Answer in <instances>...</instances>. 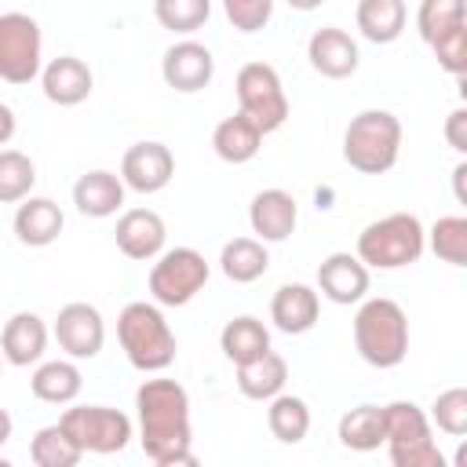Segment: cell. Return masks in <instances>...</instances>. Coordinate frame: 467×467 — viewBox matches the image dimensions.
I'll list each match as a JSON object with an SVG mask.
<instances>
[{"mask_svg":"<svg viewBox=\"0 0 467 467\" xmlns=\"http://www.w3.org/2000/svg\"><path fill=\"white\" fill-rule=\"evenodd\" d=\"M161 77L168 88L182 91V95H193V91H204L215 77V55L201 44V40H175L164 58H161Z\"/></svg>","mask_w":467,"mask_h":467,"instance_id":"obj_11","label":"cell"},{"mask_svg":"<svg viewBox=\"0 0 467 467\" xmlns=\"http://www.w3.org/2000/svg\"><path fill=\"white\" fill-rule=\"evenodd\" d=\"M29 460L36 467H77L84 460V449L62 431V423H47L29 441Z\"/></svg>","mask_w":467,"mask_h":467,"instance_id":"obj_31","label":"cell"},{"mask_svg":"<svg viewBox=\"0 0 467 467\" xmlns=\"http://www.w3.org/2000/svg\"><path fill=\"white\" fill-rule=\"evenodd\" d=\"M223 15L237 33H259L274 18V0H223Z\"/></svg>","mask_w":467,"mask_h":467,"instance_id":"obj_38","label":"cell"},{"mask_svg":"<svg viewBox=\"0 0 467 467\" xmlns=\"http://www.w3.org/2000/svg\"><path fill=\"white\" fill-rule=\"evenodd\" d=\"M62 431L88 452L95 456H113V452H124L128 441L135 438V427H131V416L113 409V405H73L58 416Z\"/></svg>","mask_w":467,"mask_h":467,"instance_id":"obj_7","label":"cell"},{"mask_svg":"<svg viewBox=\"0 0 467 467\" xmlns=\"http://www.w3.org/2000/svg\"><path fill=\"white\" fill-rule=\"evenodd\" d=\"M445 142L456 150V153H467V109L456 106L449 117H445Z\"/></svg>","mask_w":467,"mask_h":467,"instance_id":"obj_40","label":"cell"},{"mask_svg":"<svg viewBox=\"0 0 467 467\" xmlns=\"http://www.w3.org/2000/svg\"><path fill=\"white\" fill-rule=\"evenodd\" d=\"M40 88H44V99L55 106H80L91 95L95 77H91V66L84 58L58 55L40 69Z\"/></svg>","mask_w":467,"mask_h":467,"instance_id":"obj_19","label":"cell"},{"mask_svg":"<svg viewBox=\"0 0 467 467\" xmlns=\"http://www.w3.org/2000/svg\"><path fill=\"white\" fill-rule=\"evenodd\" d=\"M208 277H212L208 259L190 244H175L153 259L146 288L157 306H186L197 292H204Z\"/></svg>","mask_w":467,"mask_h":467,"instance_id":"obj_6","label":"cell"},{"mask_svg":"<svg viewBox=\"0 0 467 467\" xmlns=\"http://www.w3.org/2000/svg\"><path fill=\"white\" fill-rule=\"evenodd\" d=\"M358 29L372 44H394L405 33V0H358Z\"/></svg>","mask_w":467,"mask_h":467,"instance_id":"obj_28","label":"cell"},{"mask_svg":"<svg viewBox=\"0 0 467 467\" xmlns=\"http://www.w3.org/2000/svg\"><path fill=\"white\" fill-rule=\"evenodd\" d=\"M124 179L109 168H91L73 182V204L88 219H109L124 208Z\"/></svg>","mask_w":467,"mask_h":467,"instance_id":"obj_20","label":"cell"},{"mask_svg":"<svg viewBox=\"0 0 467 467\" xmlns=\"http://www.w3.org/2000/svg\"><path fill=\"white\" fill-rule=\"evenodd\" d=\"M237 368V390L248 398V401H270L274 394L285 390L288 383V361L270 347L266 354L244 361V365H234Z\"/></svg>","mask_w":467,"mask_h":467,"instance_id":"obj_23","label":"cell"},{"mask_svg":"<svg viewBox=\"0 0 467 467\" xmlns=\"http://www.w3.org/2000/svg\"><path fill=\"white\" fill-rule=\"evenodd\" d=\"M62 226H66L62 208H58L51 197H33V193L18 201L15 219H11L15 237H18L22 244H29V248H47V244H55L58 234H62Z\"/></svg>","mask_w":467,"mask_h":467,"instance_id":"obj_21","label":"cell"},{"mask_svg":"<svg viewBox=\"0 0 467 467\" xmlns=\"http://www.w3.org/2000/svg\"><path fill=\"white\" fill-rule=\"evenodd\" d=\"M153 18L168 33L190 36L212 18V0H153Z\"/></svg>","mask_w":467,"mask_h":467,"instance_id":"obj_34","label":"cell"},{"mask_svg":"<svg viewBox=\"0 0 467 467\" xmlns=\"http://www.w3.org/2000/svg\"><path fill=\"white\" fill-rule=\"evenodd\" d=\"M44 69V33L40 22L26 11L0 15V80L29 84Z\"/></svg>","mask_w":467,"mask_h":467,"instance_id":"obj_9","label":"cell"},{"mask_svg":"<svg viewBox=\"0 0 467 467\" xmlns=\"http://www.w3.org/2000/svg\"><path fill=\"white\" fill-rule=\"evenodd\" d=\"M175 175V157L164 142H135L120 157V179L135 193H161Z\"/></svg>","mask_w":467,"mask_h":467,"instance_id":"obj_12","label":"cell"},{"mask_svg":"<svg viewBox=\"0 0 467 467\" xmlns=\"http://www.w3.org/2000/svg\"><path fill=\"white\" fill-rule=\"evenodd\" d=\"M212 150L219 161L226 164H248L259 150H263V131L244 117V113H234V117H223L212 131Z\"/></svg>","mask_w":467,"mask_h":467,"instance_id":"obj_24","label":"cell"},{"mask_svg":"<svg viewBox=\"0 0 467 467\" xmlns=\"http://www.w3.org/2000/svg\"><path fill=\"white\" fill-rule=\"evenodd\" d=\"M427 252V230L416 212H390L383 219H372L358 234V259L368 270H401L420 263Z\"/></svg>","mask_w":467,"mask_h":467,"instance_id":"obj_4","label":"cell"},{"mask_svg":"<svg viewBox=\"0 0 467 467\" xmlns=\"http://www.w3.org/2000/svg\"><path fill=\"white\" fill-rule=\"evenodd\" d=\"M431 51H434L438 66H441L449 77L463 80V73H467V22L445 29L441 36H434V40H431Z\"/></svg>","mask_w":467,"mask_h":467,"instance_id":"obj_37","label":"cell"},{"mask_svg":"<svg viewBox=\"0 0 467 467\" xmlns=\"http://www.w3.org/2000/svg\"><path fill=\"white\" fill-rule=\"evenodd\" d=\"M117 339L128 365L139 372H164L175 361V332L157 303H128L117 314Z\"/></svg>","mask_w":467,"mask_h":467,"instance_id":"obj_3","label":"cell"},{"mask_svg":"<svg viewBox=\"0 0 467 467\" xmlns=\"http://www.w3.org/2000/svg\"><path fill=\"white\" fill-rule=\"evenodd\" d=\"M15 135V109L7 102H0V146H7Z\"/></svg>","mask_w":467,"mask_h":467,"instance_id":"obj_41","label":"cell"},{"mask_svg":"<svg viewBox=\"0 0 467 467\" xmlns=\"http://www.w3.org/2000/svg\"><path fill=\"white\" fill-rule=\"evenodd\" d=\"M368 266L350 252H332L317 263V296L336 306H354L368 296Z\"/></svg>","mask_w":467,"mask_h":467,"instance_id":"obj_14","label":"cell"},{"mask_svg":"<svg viewBox=\"0 0 467 467\" xmlns=\"http://www.w3.org/2000/svg\"><path fill=\"white\" fill-rule=\"evenodd\" d=\"M379 416H383L387 449H401V445H416L431 438V420L416 401H387L379 405Z\"/></svg>","mask_w":467,"mask_h":467,"instance_id":"obj_27","label":"cell"},{"mask_svg":"<svg viewBox=\"0 0 467 467\" xmlns=\"http://www.w3.org/2000/svg\"><path fill=\"white\" fill-rule=\"evenodd\" d=\"M296 223H299V204L288 190L281 186H266L252 197L248 204V226L252 234L263 241V244H281L296 234Z\"/></svg>","mask_w":467,"mask_h":467,"instance_id":"obj_15","label":"cell"},{"mask_svg":"<svg viewBox=\"0 0 467 467\" xmlns=\"http://www.w3.org/2000/svg\"><path fill=\"white\" fill-rule=\"evenodd\" d=\"M354 347L372 368H398L409 354V314L398 299L365 296L354 314Z\"/></svg>","mask_w":467,"mask_h":467,"instance_id":"obj_2","label":"cell"},{"mask_svg":"<svg viewBox=\"0 0 467 467\" xmlns=\"http://www.w3.org/2000/svg\"><path fill=\"white\" fill-rule=\"evenodd\" d=\"M219 350H223L226 361L244 365V361H252V358L270 350V328L259 317H252V314L230 317L223 325V332H219Z\"/></svg>","mask_w":467,"mask_h":467,"instance_id":"obj_26","label":"cell"},{"mask_svg":"<svg viewBox=\"0 0 467 467\" xmlns=\"http://www.w3.org/2000/svg\"><path fill=\"white\" fill-rule=\"evenodd\" d=\"M463 179H467V161H460V164L452 168V190H456V201H460V204H467V190H463Z\"/></svg>","mask_w":467,"mask_h":467,"instance_id":"obj_42","label":"cell"},{"mask_svg":"<svg viewBox=\"0 0 467 467\" xmlns=\"http://www.w3.org/2000/svg\"><path fill=\"white\" fill-rule=\"evenodd\" d=\"M234 91H237V113H244L263 135L277 131L288 120V95L281 73L270 62H244L237 69Z\"/></svg>","mask_w":467,"mask_h":467,"instance_id":"obj_8","label":"cell"},{"mask_svg":"<svg viewBox=\"0 0 467 467\" xmlns=\"http://www.w3.org/2000/svg\"><path fill=\"white\" fill-rule=\"evenodd\" d=\"M51 336L58 343V350L73 361H91L102 354L106 343V321L99 314V306L91 303H66L51 325Z\"/></svg>","mask_w":467,"mask_h":467,"instance_id":"obj_10","label":"cell"},{"mask_svg":"<svg viewBox=\"0 0 467 467\" xmlns=\"http://www.w3.org/2000/svg\"><path fill=\"white\" fill-rule=\"evenodd\" d=\"M401 157V120L390 109H361L343 131V161L361 175H387Z\"/></svg>","mask_w":467,"mask_h":467,"instance_id":"obj_5","label":"cell"},{"mask_svg":"<svg viewBox=\"0 0 467 467\" xmlns=\"http://www.w3.org/2000/svg\"><path fill=\"white\" fill-rule=\"evenodd\" d=\"M321 317V296L314 285H303V281H288L274 292L270 299V321L277 332L285 336H303L317 325Z\"/></svg>","mask_w":467,"mask_h":467,"instance_id":"obj_17","label":"cell"},{"mask_svg":"<svg viewBox=\"0 0 467 467\" xmlns=\"http://www.w3.org/2000/svg\"><path fill=\"white\" fill-rule=\"evenodd\" d=\"M113 241H117L120 255H128L135 263H153L168 244V226L153 208H124L117 215Z\"/></svg>","mask_w":467,"mask_h":467,"instance_id":"obj_13","label":"cell"},{"mask_svg":"<svg viewBox=\"0 0 467 467\" xmlns=\"http://www.w3.org/2000/svg\"><path fill=\"white\" fill-rule=\"evenodd\" d=\"M135 412H139V445L146 460H153L157 467L197 463L193 427H190V394L179 379H168V376L142 379L135 390Z\"/></svg>","mask_w":467,"mask_h":467,"instance_id":"obj_1","label":"cell"},{"mask_svg":"<svg viewBox=\"0 0 467 467\" xmlns=\"http://www.w3.org/2000/svg\"><path fill=\"white\" fill-rule=\"evenodd\" d=\"M36 186V164L22 150L0 146V204H18Z\"/></svg>","mask_w":467,"mask_h":467,"instance_id":"obj_32","label":"cell"},{"mask_svg":"<svg viewBox=\"0 0 467 467\" xmlns=\"http://www.w3.org/2000/svg\"><path fill=\"white\" fill-rule=\"evenodd\" d=\"M306 58L314 66V73L328 77V80H347L358 73L361 66V51H358V40L339 29V26H321L310 33L306 40Z\"/></svg>","mask_w":467,"mask_h":467,"instance_id":"obj_16","label":"cell"},{"mask_svg":"<svg viewBox=\"0 0 467 467\" xmlns=\"http://www.w3.org/2000/svg\"><path fill=\"white\" fill-rule=\"evenodd\" d=\"M339 445L343 449H354V452H372L383 445V416H379V405H354L339 416Z\"/></svg>","mask_w":467,"mask_h":467,"instance_id":"obj_30","label":"cell"},{"mask_svg":"<svg viewBox=\"0 0 467 467\" xmlns=\"http://www.w3.org/2000/svg\"><path fill=\"white\" fill-rule=\"evenodd\" d=\"M219 270L234 285H252L270 270V252L259 237H234L219 252Z\"/></svg>","mask_w":467,"mask_h":467,"instance_id":"obj_25","label":"cell"},{"mask_svg":"<svg viewBox=\"0 0 467 467\" xmlns=\"http://www.w3.org/2000/svg\"><path fill=\"white\" fill-rule=\"evenodd\" d=\"M427 248L449 263V266H467V215H441L427 230Z\"/></svg>","mask_w":467,"mask_h":467,"instance_id":"obj_33","label":"cell"},{"mask_svg":"<svg viewBox=\"0 0 467 467\" xmlns=\"http://www.w3.org/2000/svg\"><path fill=\"white\" fill-rule=\"evenodd\" d=\"M11 431H15V420H11V412L0 405V445L11 441Z\"/></svg>","mask_w":467,"mask_h":467,"instance_id":"obj_43","label":"cell"},{"mask_svg":"<svg viewBox=\"0 0 467 467\" xmlns=\"http://www.w3.org/2000/svg\"><path fill=\"white\" fill-rule=\"evenodd\" d=\"M84 390V372L73 358H55V361H36L29 376V394L44 405H69Z\"/></svg>","mask_w":467,"mask_h":467,"instance_id":"obj_22","label":"cell"},{"mask_svg":"<svg viewBox=\"0 0 467 467\" xmlns=\"http://www.w3.org/2000/svg\"><path fill=\"white\" fill-rule=\"evenodd\" d=\"M47 339H51V332H47L44 317L33 314V310H18V314H11V317L4 321V332H0V354H4L7 365H15V368H29V365H36V361L44 358Z\"/></svg>","mask_w":467,"mask_h":467,"instance_id":"obj_18","label":"cell"},{"mask_svg":"<svg viewBox=\"0 0 467 467\" xmlns=\"http://www.w3.org/2000/svg\"><path fill=\"white\" fill-rule=\"evenodd\" d=\"M266 427L281 445H299L310 434V405L299 394H274L266 401Z\"/></svg>","mask_w":467,"mask_h":467,"instance_id":"obj_29","label":"cell"},{"mask_svg":"<svg viewBox=\"0 0 467 467\" xmlns=\"http://www.w3.org/2000/svg\"><path fill=\"white\" fill-rule=\"evenodd\" d=\"M394 467H445V456L438 449L434 438L416 441V445H401V449H387Z\"/></svg>","mask_w":467,"mask_h":467,"instance_id":"obj_39","label":"cell"},{"mask_svg":"<svg viewBox=\"0 0 467 467\" xmlns=\"http://www.w3.org/2000/svg\"><path fill=\"white\" fill-rule=\"evenodd\" d=\"M0 368H4V354H0Z\"/></svg>","mask_w":467,"mask_h":467,"instance_id":"obj_45","label":"cell"},{"mask_svg":"<svg viewBox=\"0 0 467 467\" xmlns=\"http://www.w3.org/2000/svg\"><path fill=\"white\" fill-rule=\"evenodd\" d=\"M285 4H288L292 11H317L325 0H285Z\"/></svg>","mask_w":467,"mask_h":467,"instance_id":"obj_44","label":"cell"},{"mask_svg":"<svg viewBox=\"0 0 467 467\" xmlns=\"http://www.w3.org/2000/svg\"><path fill=\"white\" fill-rule=\"evenodd\" d=\"M467 22V7L463 0H420V11H416V29L420 36L431 44L434 36H441L445 29Z\"/></svg>","mask_w":467,"mask_h":467,"instance_id":"obj_36","label":"cell"},{"mask_svg":"<svg viewBox=\"0 0 467 467\" xmlns=\"http://www.w3.org/2000/svg\"><path fill=\"white\" fill-rule=\"evenodd\" d=\"M431 427H438L449 438H463L467 434V387H449L434 398L431 412H427Z\"/></svg>","mask_w":467,"mask_h":467,"instance_id":"obj_35","label":"cell"}]
</instances>
